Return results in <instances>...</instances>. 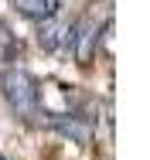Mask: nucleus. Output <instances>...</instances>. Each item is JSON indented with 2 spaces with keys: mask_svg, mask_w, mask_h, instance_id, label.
I'll list each match as a JSON object with an SVG mask.
<instances>
[{
  "mask_svg": "<svg viewBox=\"0 0 150 160\" xmlns=\"http://www.w3.org/2000/svg\"><path fill=\"white\" fill-rule=\"evenodd\" d=\"M0 96L7 102V109L21 119H34L41 109V89H38L34 75L17 65H7L0 72Z\"/></svg>",
  "mask_w": 150,
  "mask_h": 160,
  "instance_id": "f257e3e1",
  "label": "nucleus"
},
{
  "mask_svg": "<svg viewBox=\"0 0 150 160\" xmlns=\"http://www.w3.org/2000/svg\"><path fill=\"white\" fill-rule=\"evenodd\" d=\"M68 48L75 51V58L82 65L92 62V55H96V48H99V21H96L92 14H82V17L68 28Z\"/></svg>",
  "mask_w": 150,
  "mask_h": 160,
  "instance_id": "f03ea898",
  "label": "nucleus"
},
{
  "mask_svg": "<svg viewBox=\"0 0 150 160\" xmlns=\"http://www.w3.org/2000/svg\"><path fill=\"white\" fill-rule=\"evenodd\" d=\"M61 7V0H14V10L21 17H31V21H48L55 17Z\"/></svg>",
  "mask_w": 150,
  "mask_h": 160,
  "instance_id": "7ed1b4c3",
  "label": "nucleus"
},
{
  "mask_svg": "<svg viewBox=\"0 0 150 160\" xmlns=\"http://www.w3.org/2000/svg\"><path fill=\"white\" fill-rule=\"evenodd\" d=\"M51 126L58 129L61 136L75 140V143H89V136H92V126L85 123V119H79V116H55Z\"/></svg>",
  "mask_w": 150,
  "mask_h": 160,
  "instance_id": "20e7f679",
  "label": "nucleus"
},
{
  "mask_svg": "<svg viewBox=\"0 0 150 160\" xmlns=\"http://www.w3.org/2000/svg\"><path fill=\"white\" fill-rule=\"evenodd\" d=\"M61 41H68V34H65V28H61L58 14L48 17V21H41V28H38V44H41L44 51H55Z\"/></svg>",
  "mask_w": 150,
  "mask_h": 160,
  "instance_id": "39448f33",
  "label": "nucleus"
},
{
  "mask_svg": "<svg viewBox=\"0 0 150 160\" xmlns=\"http://www.w3.org/2000/svg\"><path fill=\"white\" fill-rule=\"evenodd\" d=\"M0 48H3V58H7V62L14 58V48L21 51V44L10 38V31H7V24H3V21H0Z\"/></svg>",
  "mask_w": 150,
  "mask_h": 160,
  "instance_id": "423d86ee",
  "label": "nucleus"
}]
</instances>
